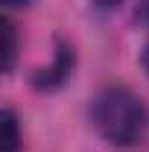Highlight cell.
<instances>
[{
  "label": "cell",
  "mask_w": 149,
  "mask_h": 152,
  "mask_svg": "<svg viewBox=\"0 0 149 152\" xmlns=\"http://www.w3.org/2000/svg\"><path fill=\"white\" fill-rule=\"evenodd\" d=\"M91 123L111 146L129 149L146 132V108L129 88H105L91 102Z\"/></svg>",
  "instance_id": "obj_1"
},
{
  "label": "cell",
  "mask_w": 149,
  "mask_h": 152,
  "mask_svg": "<svg viewBox=\"0 0 149 152\" xmlns=\"http://www.w3.org/2000/svg\"><path fill=\"white\" fill-rule=\"evenodd\" d=\"M70 67H73V53H70V50H61V53H56V64H53L47 73H41L44 79H38L35 85H41V88H44V85L53 88V85L61 82L64 76H70Z\"/></svg>",
  "instance_id": "obj_2"
},
{
  "label": "cell",
  "mask_w": 149,
  "mask_h": 152,
  "mask_svg": "<svg viewBox=\"0 0 149 152\" xmlns=\"http://www.w3.org/2000/svg\"><path fill=\"white\" fill-rule=\"evenodd\" d=\"M0 152H18L20 146V134H18V120L12 111H3L0 117Z\"/></svg>",
  "instance_id": "obj_3"
},
{
  "label": "cell",
  "mask_w": 149,
  "mask_h": 152,
  "mask_svg": "<svg viewBox=\"0 0 149 152\" xmlns=\"http://www.w3.org/2000/svg\"><path fill=\"white\" fill-rule=\"evenodd\" d=\"M3 35H6L3 67H6V70H12V64H15V53H18V41H15V26H12V20H9V18H3Z\"/></svg>",
  "instance_id": "obj_4"
},
{
  "label": "cell",
  "mask_w": 149,
  "mask_h": 152,
  "mask_svg": "<svg viewBox=\"0 0 149 152\" xmlns=\"http://www.w3.org/2000/svg\"><path fill=\"white\" fill-rule=\"evenodd\" d=\"M99 9H114V6H120V3H126V0H93Z\"/></svg>",
  "instance_id": "obj_5"
},
{
  "label": "cell",
  "mask_w": 149,
  "mask_h": 152,
  "mask_svg": "<svg viewBox=\"0 0 149 152\" xmlns=\"http://www.w3.org/2000/svg\"><path fill=\"white\" fill-rule=\"evenodd\" d=\"M140 64H143V70L149 73V41L143 44V53H140Z\"/></svg>",
  "instance_id": "obj_6"
},
{
  "label": "cell",
  "mask_w": 149,
  "mask_h": 152,
  "mask_svg": "<svg viewBox=\"0 0 149 152\" xmlns=\"http://www.w3.org/2000/svg\"><path fill=\"white\" fill-rule=\"evenodd\" d=\"M29 0H3V6L6 9H20V6H26Z\"/></svg>",
  "instance_id": "obj_7"
}]
</instances>
